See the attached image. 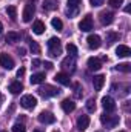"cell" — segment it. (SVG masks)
I'll return each mask as SVG.
<instances>
[{
	"instance_id": "d4e9b609",
	"label": "cell",
	"mask_w": 131,
	"mask_h": 132,
	"mask_svg": "<svg viewBox=\"0 0 131 132\" xmlns=\"http://www.w3.org/2000/svg\"><path fill=\"white\" fill-rule=\"evenodd\" d=\"M51 25H53V28L57 29V31H62V29H63V23H62V20L57 19V17H54V19L51 20Z\"/></svg>"
},
{
	"instance_id": "ee69618b",
	"label": "cell",
	"mask_w": 131,
	"mask_h": 132,
	"mask_svg": "<svg viewBox=\"0 0 131 132\" xmlns=\"http://www.w3.org/2000/svg\"><path fill=\"white\" fill-rule=\"evenodd\" d=\"M119 132H125V131H119Z\"/></svg>"
},
{
	"instance_id": "ffe728a7",
	"label": "cell",
	"mask_w": 131,
	"mask_h": 132,
	"mask_svg": "<svg viewBox=\"0 0 131 132\" xmlns=\"http://www.w3.org/2000/svg\"><path fill=\"white\" fill-rule=\"evenodd\" d=\"M9 91H11V94L17 95V94H20V92L23 91V85H22L20 81H12V83L9 85Z\"/></svg>"
},
{
	"instance_id": "f546056e",
	"label": "cell",
	"mask_w": 131,
	"mask_h": 132,
	"mask_svg": "<svg viewBox=\"0 0 131 132\" xmlns=\"http://www.w3.org/2000/svg\"><path fill=\"white\" fill-rule=\"evenodd\" d=\"M86 111L88 112H94L96 111V101H94V98H90L86 101Z\"/></svg>"
},
{
	"instance_id": "d6a6232c",
	"label": "cell",
	"mask_w": 131,
	"mask_h": 132,
	"mask_svg": "<svg viewBox=\"0 0 131 132\" xmlns=\"http://www.w3.org/2000/svg\"><path fill=\"white\" fill-rule=\"evenodd\" d=\"M108 5L113 6V8H119L123 5V0H108Z\"/></svg>"
},
{
	"instance_id": "6da1fadb",
	"label": "cell",
	"mask_w": 131,
	"mask_h": 132,
	"mask_svg": "<svg viewBox=\"0 0 131 132\" xmlns=\"http://www.w3.org/2000/svg\"><path fill=\"white\" fill-rule=\"evenodd\" d=\"M48 49H49V55H53V57L60 55V51H62L60 40H59L57 37H51L49 42H48Z\"/></svg>"
},
{
	"instance_id": "bcb514c9",
	"label": "cell",
	"mask_w": 131,
	"mask_h": 132,
	"mask_svg": "<svg viewBox=\"0 0 131 132\" xmlns=\"http://www.w3.org/2000/svg\"><path fill=\"white\" fill-rule=\"evenodd\" d=\"M99 132H100V131H99Z\"/></svg>"
},
{
	"instance_id": "f35d334b",
	"label": "cell",
	"mask_w": 131,
	"mask_h": 132,
	"mask_svg": "<svg viewBox=\"0 0 131 132\" xmlns=\"http://www.w3.org/2000/svg\"><path fill=\"white\" fill-rule=\"evenodd\" d=\"M25 52H26L25 48H20V49H19V54H20V55H25Z\"/></svg>"
},
{
	"instance_id": "52a82bcc",
	"label": "cell",
	"mask_w": 131,
	"mask_h": 132,
	"mask_svg": "<svg viewBox=\"0 0 131 132\" xmlns=\"http://www.w3.org/2000/svg\"><path fill=\"white\" fill-rule=\"evenodd\" d=\"M39 121L43 123V125H51V123L56 121V117H54L51 112H48V111H42V112L39 114Z\"/></svg>"
},
{
	"instance_id": "8d00e7d4",
	"label": "cell",
	"mask_w": 131,
	"mask_h": 132,
	"mask_svg": "<svg viewBox=\"0 0 131 132\" xmlns=\"http://www.w3.org/2000/svg\"><path fill=\"white\" fill-rule=\"evenodd\" d=\"M23 74H25V68H20V69L17 71V77H22Z\"/></svg>"
},
{
	"instance_id": "b9f144b4",
	"label": "cell",
	"mask_w": 131,
	"mask_h": 132,
	"mask_svg": "<svg viewBox=\"0 0 131 132\" xmlns=\"http://www.w3.org/2000/svg\"><path fill=\"white\" fill-rule=\"evenodd\" d=\"M34 132H42V131H34Z\"/></svg>"
},
{
	"instance_id": "4dcf8cb0",
	"label": "cell",
	"mask_w": 131,
	"mask_h": 132,
	"mask_svg": "<svg viewBox=\"0 0 131 132\" xmlns=\"http://www.w3.org/2000/svg\"><path fill=\"white\" fill-rule=\"evenodd\" d=\"M12 132H26V128H25V125H22V123H16V125L12 126Z\"/></svg>"
},
{
	"instance_id": "4fadbf2b",
	"label": "cell",
	"mask_w": 131,
	"mask_h": 132,
	"mask_svg": "<svg viewBox=\"0 0 131 132\" xmlns=\"http://www.w3.org/2000/svg\"><path fill=\"white\" fill-rule=\"evenodd\" d=\"M54 80H56L59 85H62V86H69V83H71L69 75H68V74H65V72H59V74H56Z\"/></svg>"
},
{
	"instance_id": "ab89813d",
	"label": "cell",
	"mask_w": 131,
	"mask_h": 132,
	"mask_svg": "<svg viewBox=\"0 0 131 132\" xmlns=\"http://www.w3.org/2000/svg\"><path fill=\"white\" fill-rule=\"evenodd\" d=\"M2 101H3V95L0 94V106H2Z\"/></svg>"
},
{
	"instance_id": "7a4b0ae2",
	"label": "cell",
	"mask_w": 131,
	"mask_h": 132,
	"mask_svg": "<svg viewBox=\"0 0 131 132\" xmlns=\"http://www.w3.org/2000/svg\"><path fill=\"white\" fill-rule=\"evenodd\" d=\"M100 123L106 128H114L119 125V117L111 115V114H103V115H100Z\"/></svg>"
},
{
	"instance_id": "603a6c76",
	"label": "cell",
	"mask_w": 131,
	"mask_h": 132,
	"mask_svg": "<svg viewBox=\"0 0 131 132\" xmlns=\"http://www.w3.org/2000/svg\"><path fill=\"white\" fill-rule=\"evenodd\" d=\"M20 40V34L16 32V31H9L6 34V42H11V43H17Z\"/></svg>"
},
{
	"instance_id": "e575fe53",
	"label": "cell",
	"mask_w": 131,
	"mask_h": 132,
	"mask_svg": "<svg viewBox=\"0 0 131 132\" xmlns=\"http://www.w3.org/2000/svg\"><path fill=\"white\" fill-rule=\"evenodd\" d=\"M90 3H91V6H100V5H103V0H90Z\"/></svg>"
},
{
	"instance_id": "d590c367",
	"label": "cell",
	"mask_w": 131,
	"mask_h": 132,
	"mask_svg": "<svg viewBox=\"0 0 131 132\" xmlns=\"http://www.w3.org/2000/svg\"><path fill=\"white\" fill-rule=\"evenodd\" d=\"M31 65H33V68H39V66L42 65V62H40L39 59H34L33 62H31Z\"/></svg>"
},
{
	"instance_id": "8992f818",
	"label": "cell",
	"mask_w": 131,
	"mask_h": 132,
	"mask_svg": "<svg viewBox=\"0 0 131 132\" xmlns=\"http://www.w3.org/2000/svg\"><path fill=\"white\" fill-rule=\"evenodd\" d=\"M34 5L30 2V3H26L25 5V8H23V14H22V19H23V22L25 23H28V22H31L33 20V15H34Z\"/></svg>"
},
{
	"instance_id": "4316f807",
	"label": "cell",
	"mask_w": 131,
	"mask_h": 132,
	"mask_svg": "<svg viewBox=\"0 0 131 132\" xmlns=\"http://www.w3.org/2000/svg\"><path fill=\"white\" fill-rule=\"evenodd\" d=\"M66 51H68V54H69V55H72V57H76V55H77V46H76V45H72V43H68V45H66Z\"/></svg>"
},
{
	"instance_id": "e0dca14e",
	"label": "cell",
	"mask_w": 131,
	"mask_h": 132,
	"mask_svg": "<svg viewBox=\"0 0 131 132\" xmlns=\"http://www.w3.org/2000/svg\"><path fill=\"white\" fill-rule=\"evenodd\" d=\"M62 68L63 69H69V71H74L76 69V59L72 55H68L65 60L62 62Z\"/></svg>"
},
{
	"instance_id": "484cf974",
	"label": "cell",
	"mask_w": 131,
	"mask_h": 132,
	"mask_svg": "<svg viewBox=\"0 0 131 132\" xmlns=\"http://www.w3.org/2000/svg\"><path fill=\"white\" fill-rule=\"evenodd\" d=\"M6 14L14 20V19L17 17V8H16V6H12V5H11V6H8V8H6Z\"/></svg>"
},
{
	"instance_id": "7c38bea8",
	"label": "cell",
	"mask_w": 131,
	"mask_h": 132,
	"mask_svg": "<svg viewBox=\"0 0 131 132\" xmlns=\"http://www.w3.org/2000/svg\"><path fill=\"white\" fill-rule=\"evenodd\" d=\"M102 108L106 111V112H113L116 109V103L111 97H103L102 98Z\"/></svg>"
},
{
	"instance_id": "44dd1931",
	"label": "cell",
	"mask_w": 131,
	"mask_h": 132,
	"mask_svg": "<svg viewBox=\"0 0 131 132\" xmlns=\"http://www.w3.org/2000/svg\"><path fill=\"white\" fill-rule=\"evenodd\" d=\"M33 32L37 34V35H40V34L45 32V23L43 22H40V20H35L33 23Z\"/></svg>"
},
{
	"instance_id": "2e32d148",
	"label": "cell",
	"mask_w": 131,
	"mask_h": 132,
	"mask_svg": "<svg viewBox=\"0 0 131 132\" xmlns=\"http://www.w3.org/2000/svg\"><path fill=\"white\" fill-rule=\"evenodd\" d=\"M60 106H62L63 112H66V114H69V112H72V111L76 109V103H74L72 100H69V98H65L62 103H60Z\"/></svg>"
},
{
	"instance_id": "30bf717a",
	"label": "cell",
	"mask_w": 131,
	"mask_h": 132,
	"mask_svg": "<svg viewBox=\"0 0 131 132\" xmlns=\"http://www.w3.org/2000/svg\"><path fill=\"white\" fill-rule=\"evenodd\" d=\"M0 66L9 71V69L14 68V60H12L8 54H0Z\"/></svg>"
},
{
	"instance_id": "9c48e42d",
	"label": "cell",
	"mask_w": 131,
	"mask_h": 132,
	"mask_svg": "<svg viewBox=\"0 0 131 132\" xmlns=\"http://www.w3.org/2000/svg\"><path fill=\"white\" fill-rule=\"evenodd\" d=\"M86 42H88L90 49H99L100 45H102V40H100V37H99L97 34H91V35H88Z\"/></svg>"
},
{
	"instance_id": "d6986e66",
	"label": "cell",
	"mask_w": 131,
	"mask_h": 132,
	"mask_svg": "<svg viewBox=\"0 0 131 132\" xmlns=\"http://www.w3.org/2000/svg\"><path fill=\"white\" fill-rule=\"evenodd\" d=\"M103 85H105V77L103 75H96L93 78V86H94L96 91H100L103 88Z\"/></svg>"
},
{
	"instance_id": "8fae6325",
	"label": "cell",
	"mask_w": 131,
	"mask_h": 132,
	"mask_svg": "<svg viewBox=\"0 0 131 132\" xmlns=\"http://www.w3.org/2000/svg\"><path fill=\"white\" fill-rule=\"evenodd\" d=\"M100 23L102 25H111L113 23V20H114V14L113 12H110V11H103V12H100Z\"/></svg>"
},
{
	"instance_id": "60d3db41",
	"label": "cell",
	"mask_w": 131,
	"mask_h": 132,
	"mask_svg": "<svg viewBox=\"0 0 131 132\" xmlns=\"http://www.w3.org/2000/svg\"><path fill=\"white\" fill-rule=\"evenodd\" d=\"M2 29H3V25L0 23V34H2Z\"/></svg>"
},
{
	"instance_id": "836d02e7",
	"label": "cell",
	"mask_w": 131,
	"mask_h": 132,
	"mask_svg": "<svg viewBox=\"0 0 131 132\" xmlns=\"http://www.w3.org/2000/svg\"><path fill=\"white\" fill-rule=\"evenodd\" d=\"M43 8H46V9H54V8H56L54 0H46V2H45V5H43Z\"/></svg>"
},
{
	"instance_id": "7bdbcfd3",
	"label": "cell",
	"mask_w": 131,
	"mask_h": 132,
	"mask_svg": "<svg viewBox=\"0 0 131 132\" xmlns=\"http://www.w3.org/2000/svg\"><path fill=\"white\" fill-rule=\"evenodd\" d=\"M0 132H6V131H0Z\"/></svg>"
},
{
	"instance_id": "7402d4cb",
	"label": "cell",
	"mask_w": 131,
	"mask_h": 132,
	"mask_svg": "<svg viewBox=\"0 0 131 132\" xmlns=\"http://www.w3.org/2000/svg\"><path fill=\"white\" fill-rule=\"evenodd\" d=\"M43 80H45V74H43V72H37V74H33V75H31V78H30L31 85H39V83H42Z\"/></svg>"
},
{
	"instance_id": "5bb4252c",
	"label": "cell",
	"mask_w": 131,
	"mask_h": 132,
	"mask_svg": "<svg viewBox=\"0 0 131 132\" xmlns=\"http://www.w3.org/2000/svg\"><path fill=\"white\" fill-rule=\"evenodd\" d=\"M77 129L79 131H85L88 126H90V117L88 115H80L79 118H77Z\"/></svg>"
},
{
	"instance_id": "ac0fdd59",
	"label": "cell",
	"mask_w": 131,
	"mask_h": 132,
	"mask_svg": "<svg viewBox=\"0 0 131 132\" xmlns=\"http://www.w3.org/2000/svg\"><path fill=\"white\" fill-rule=\"evenodd\" d=\"M86 65H88V69H90V71H99V69L102 68V62H100L99 59H96V57H90Z\"/></svg>"
},
{
	"instance_id": "f6af8a7d",
	"label": "cell",
	"mask_w": 131,
	"mask_h": 132,
	"mask_svg": "<svg viewBox=\"0 0 131 132\" xmlns=\"http://www.w3.org/2000/svg\"><path fill=\"white\" fill-rule=\"evenodd\" d=\"M54 132H59V131H54Z\"/></svg>"
},
{
	"instance_id": "1f68e13d",
	"label": "cell",
	"mask_w": 131,
	"mask_h": 132,
	"mask_svg": "<svg viewBox=\"0 0 131 132\" xmlns=\"http://www.w3.org/2000/svg\"><path fill=\"white\" fill-rule=\"evenodd\" d=\"M82 86H80V83H74V95H76V98H80L82 97Z\"/></svg>"
},
{
	"instance_id": "74e56055",
	"label": "cell",
	"mask_w": 131,
	"mask_h": 132,
	"mask_svg": "<svg viewBox=\"0 0 131 132\" xmlns=\"http://www.w3.org/2000/svg\"><path fill=\"white\" fill-rule=\"evenodd\" d=\"M45 68H46V69H53V63L46 62V63H45Z\"/></svg>"
},
{
	"instance_id": "3957f363",
	"label": "cell",
	"mask_w": 131,
	"mask_h": 132,
	"mask_svg": "<svg viewBox=\"0 0 131 132\" xmlns=\"http://www.w3.org/2000/svg\"><path fill=\"white\" fill-rule=\"evenodd\" d=\"M79 29H80L82 32H90V31L93 29V17H91L90 14H86V15L80 20V23H79Z\"/></svg>"
},
{
	"instance_id": "5b68a950",
	"label": "cell",
	"mask_w": 131,
	"mask_h": 132,
	"mask_svg": "<svg viewBox=\"0 0 131 132\" xmlns=\"http://www.w3.org/2000/svg\"><path fill=\"white\" fill-rule=\"evenodd\" d=\"M35 104H37V98L34 95H23L20 98V106L25 109H33L35 108Z\"/></svg>"
},
{
	"instance_id": "9a60e30c",
	"label": "cell",
	"mask_w": 131,
	"mask_h": 132,
	"mask_svg": "<svg viewBox=\"0 0 131 132\" xmlns=\"http://www.w3.org/2000/svg\"><path fill=\"white\" fill-rule=\"evenodd\" d=\"M116 55H117V57H130L131 49L127 45H119V46L116 48Z\"/></svg>"
},
{
	"instance_id": "83f0119b",
	"label": "cell",
	"mask_w": 131,
	"mask_h": 132,
	"mask_svg": "<svg viewBox=\"0 0 131 132\" xmlns=\"http://www.w3.org/2000/svg\"><path fill=\"white\" fill-rule=\"evenodd\" d=\"M116 69L120 71V72H130L131 71V65L130 63H119V65L116 66Z\"/></svg>"
},
{
	"instance_id": "cb8c5ba5",
	"label": "cell",
	"mask_w": 131,
	"mask_h": 132,
	"mask_svg": "<svg viewBox=\"0 0 131 132\" xmlns=\"http://www.w3.org/2000/svg\"><path fill=\"white\" fill-rule=\"evenodd\" d=\"M117 40H119V34L117 32H113V31H108L106 32V42H108V45H113Z\"/></svg>"
},
{
	"instance_id": "ba28073f",
	"label": "cell",
	"mask_w": 131,
	"mask_h": 132,
	"mask_svg": "<svg viewBox=\"0 0 131 132\" xmlns=\"http://www.w3.org/2000/svg\"><path fill=\"white\" fill-rule=\"evenodd\" d=\"M79 3H82V0H68V9L66 14L68 17H74L79 11Z\"/></svg>"
},
{
	"instance_id": "277c9868",
	"label": "cell",
	"mask_w": 131,
	"mask_h": 132,
	"mask_svg": "<svg viewBox=\"0 0 131 132\" xmlns=\"http://www.w3.org/2000/svg\"><path fill=\"white\" fill-rule=\"evenodd\" d=\"M39 94L42 97H56L59 94V89L54 88V86H51V85H45V86H42L39 89Z\"/></svg>"
},
{
	"instance_id": "f1b7e54d",
	"label": "cell",
	"mask_w": 131,
	"mask_h": 132,
	"mask_svg": "<svg viewBox=\"0 0 131 132\" xmlns=\"http://www.w3.org/2000/svg\"><path fill=\"white\" fill-rule=\"evenodd\" d=\"M30 49H31L33 54H39V52H40V46H39V43L34 42V40H30Z\"/></svg>"
}]
</instances>
